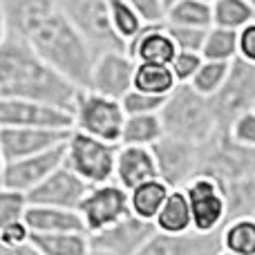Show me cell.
Returning <instances> with one entry per match:
<instances>
[{"mask_svg": "<svg viewBox=\"0 0 255 255\" xmlns=\"http://www.w3.org/2000/svg\"><path fill=\"white\" fill-rule=\"evenodd\" d=\"M163 22L168 25H181V27H202L208 29L213 25V11L211 4L202 0H177L166 9Z\"/></svg>", "mask_w": 255, "mask_h": 255, "instance_id": "cell-27", "label": "cell"}, {"mask_svg": "<svg viewBox=\"0 0 255 255\" xmlns=\"http://www.w3.org/2000/svg\"><path fill=\"white\" fill-rule=\"evenodd\" d=\"M72 128H0L4 161H16L65 143Z\"/></svg>", "mask_w": 255, "mask_h": 255, "instance_id": "cell-13", "label": "cell"}, {"mask_svg": "<svg viewBox=\"0 0 255 255\" xmlns=\"http://www.w3.org/2000/svg\"><path fill=\"white\" fill-rule=\"evenodd\" d=\"M79 88L36 54L27 40L7 34L0 43V97L31 99L72 112Z\"/></svg>", "mask_w": 255, "mask_h": 255, "instance_id": "cell-1", "label": "cell"}, {"mask_svg": "<svg viewBox=\"0 0 255 255\" xmlns=\"http://www.w3.org/2000/svg\"><path fill=\"white\" fill-rule=\"evenodd\" d=\"M202 2H208V4H213V2H215V0H202Z\"/></svg>", "mask_w": 255, "mask_h": 255, "instance_id": "cell-47", "label": "cell"}, {"mask_svg": "<svg viewBox=\"0 0 255 255\" xmlns=\"http://www.w3.org/2000/svg\"><path fill=\"white\" fill-rule=\"evenodd\" d=\"M76 213H79L81 222H83L85 233L94 235L130 215L128 190L117 181L88 186L83 199L76 206Z\"/></svg>", "mask_w": 255, "mask_h": 255, "instance_id": "cell-7", "label": "cell"}, {"mask_svg": "<svg viewBox=\"0 0 255 255\" xmlns=\"http://www.w3.org/2000/svg\"><path fill=\"white\" fill-rule=\"evenodd\" d=\"M202 63H204V58L199 52H184V49H177L172 61L168 63V67H170L177 85H188L190 81H193V76L197 74Z\"/></svg>", "mask_w": 255, "mask_h": 255, "instance_id": "cell-35", "label": "cell"}, {"mask_svg": "<svg viewBox=\"0 0 255 255\" xmlns=\"http://www.w3.org/2000/svg\"><path fill=\"white\" fill-rule=\"evenodd\" d=\"M222 251L238 255H255V217H233L220 229Z\"/></svg>", "mask_w": 255, "mask_h": 255, "instance_id": "cell-25", "label": "cell"}, {"mask_svg": "<svg viewBox=\"0 0 255 255\" xmlns=\"http://www.w3.org/2000/svg\"><path fill=\"white\" fill-rule=\"evenodd\" d=\"M154 233H157V229H154L152 222L141 220V217L130 213L117 224L90 235V244L117 255H136Z\"/></svg>", "mask_w": 255, "mask_h": 255, "instance_id": "cell-15", "label": "cell"}, {"mask_svg": "<svg viewBox=\"0 0 255 255\" xmlns=\"http://www.w3.org/2000/svg\"><path fill=\"white\" fill-rule=\"evenodd\" d=\"M88 184L81 179L76 172L63 163L54 172H49L38 186L27 193L29 204H40V206H58V208H74L83 199Z\"/></svg>", "mask_w": 255, "mask_h": 255, "instance_id": "cell-16", "label": "cell"}, {"mask_svg": "<svg viewBox=\"0 0 255 255\" xmlns=\"http://www.w3.org/2000/svg\"><path fill=\"white\" fill-rule=\"evenodd\" d=\"M152 224L159 233H168V235L188 233V231H193L190 206H188V199H186L184 190L181 188L170 190V195L166 197L163 206L159 208V213L152 220Z\"/></svg>", "mask_w": 255, "mask_h": 255, "instance_id": "cell-22", "label": "cell"}, {"mask_svg": "<svg viewBox=\"0 0 255 255\" xmlns=\"http://www.w3.org/2000/svg\"><path fill=\"white\" fill-rule=\"evenodd\" d=\"M168 97H154V94H145L132 88L126 97H121V108H124L126 117L130 115H159L166 103Z\"/></svg>", "mask_w": 255, "mask_h": 255, "instance_id": "cell-34", "label": "cell"}, {"mask_svg": "<svg viewBox=\"0 0 255 255\" xmlns=\"http://www.w3.org/2000/svg\"><path fill=\"white\" fill-rule=\"evenodd\" d=\"M4 154H2V145H0V179H2V170H4Z\"/></svg>", "mask_w": 255, "mask_h": 255, "instance_id": "cell-44", "label": "cell"}, {"mask_svg": "<svg viewBox=\"0 0 255 255\" xmlns=\"http://www.w3.org/2000/svg\"><path fill=\"white\" fill-rule=\"evenodd\" d=\"M161 2H163V7L168 9V7H170V4H172V2H177V0H161Z\"/></svg>", "mask_w": 255, "mask_h": 255, "instance_id": "cell-45", "label": "cell"}, {"mask_svg": "<svg viewBox=\"0 0 255 255\" xmlns=\"http://www.w3.org/2000/svg\"><path fill=\"white\" fill-rule=\"evenodd\" d=\"M88 255H117V253L106 251V249H99V247H92V244H90V251H88Z\"/></svg>", "mask_w": 255, "mask_h": 255, "instance_id": "cell-43", "label": "cell"}, {"mask_svg": "<svg viewBox=\"0 0 255 255\" xmlns=\"http://www.w3.org/2000/svg\"><path fill=\"white\" fill-rule=\"evenodd\" d=\"M126 52L134 63H159L168 65L175 56L177 47L168 34L166 22H152L143 25V29L126 45Z\"/></svg>", "mask_w": 255, "mask_h": 255, "instance_id": "cell-18", "label": "cell"}, {"mask_svg": "<svg viewBox=\"0 0 255 255\" xmlns=\"http://www.w3.org/2000/svg\"><path fill=\"white\" fill-rule=\"evenodd\" d=\"M238 58L255 65V18L238 29Z\"/></svg>", "mask_w": 255, "mask_h": 255, "instance_id": "cell-39", "label": "cell"}, {"mask_svg": "<svg viewBox=\"0 0 255 255\" xmlns=\"http://www.w3.org/2000/svg\"><path fill=\"white\" fill-rule=\"evenodd\" d=\"M119 143L97 139L72 130L65 141V166L81 177L88 186L115 181V161Z\"/></svg>", "mask_w": 255, "mask_h": 255, "instance_id": "cell-4", "label": "cell"}, {"mask_svg": "<svg viewBox=\"0 0 255 255\" xmlns=\"http://www.w3.org/2000/svg\"><path fill=\"white\" fill-rule=\"evenodd\" d=\"M229 70H231V63L206 61V58H204V63L199 65V70H197V74L193 76V81H190L188 85L195 90V92L202 94V97L211 99L213 94L224 85L226 76H229Z\"/></svg>", "mask_w": 255, "mask_h": 255, "instance_id": "cell-32", "label": "cell"}, {"mask_svg": "<svg viewBox=\"0 0 255 255\" xmlns=\"http://www.w3.org/2000/svg\"><path fill=\"white\" fill-rule=\"evenodd\" d=\"M202 58L206 61H224L233 63L238 58V31L226 29V27L211 25L204 36L202 45Z\"/></svg>", "mask_w": 255, "mask_h": 255, "instance_id": "cell-28", "label": "cell"}, {"mask_svg": "<svg viewBox=\"0 0 255 255\" xmlns=\"http://www.w3.org/2000/svg\"><path fill=\"white\" fill-rule=\"evenodd\" d=\"M213 25L226 29H242L255 18V7L247 0H215L211 4Z\"/></svg>", "mask_w": 255, "mask_h": 255, "instance_id": "cell-31", "label": "cell"}, {"mask_svg": "<svg viewBox=\"0 0 255 255\" xmlns=\"http://www.w3.org/2000/svg\"><path fill=\"white\" fill-rule=\"evenodd\" d=\"M128 2L132 4V9L139 13L145 25L163 22V18H166V7L161 0H128Z\"/></svg>", "mask_w": 255, "mask_h": 255, "instance_id": "cell-38", "label": "cell"}, {"mask_svg": "<svg viewBox=\"0 0 255 255\" xmlns=\"http://www.w3.org/2000/svg\"><path fill=\"white\" fill-rule=\"evenodd\" d=\"M0 128H72V112L31 99L0 97Z\"/></svg>", "mask_w": 255, "mask_h": 255, "instance_id": "cell-11", "label": "cell"}, {"mask_svg": "<svg viewBox=\"0 0 255 255\" xmlns=\"http://www.w3.org/2000/svg\"><path fill=\"white\" fill-rule=\"evenodd\" d=\"M134 76V61L126 49H108L97 54L90 72L88 90L110 99H121L132 90Z\"/></svg>", "mask_w": 255, "mask_h": 255, "instance_id": "cell-12", "label": "cell"}, {"mask_svg": "<svg viewBox=\"0 0 255 255\" xmlns=\"http://www.w3.org/2000/svg\"><path fill=\"white\" fill-rule=\"evenodd\" d=\"M166 27H168V34H170L177 49H184V52H202L206 29H202V27L168 25V22H166Z\"/></svg>", "mask_w": 255, "mask_h": 255, "instance_id": "cell-37", "label": "cell"}, {"mask_svg": "<svg viewBox=\"0 0 255 255\" xmlns=\"http://www.w3.org/2000/svg\"><path fill=\"white\" fill-rule=\"evenodd\" d=\"M170 186L161 179V177H154L148 179L143 184L134 186V188L128 190V202H130V213L141 220L152 222L157 217L159 208L163 206L166 197L170 195Z\"/></svg>", "mask_w": 255, "mask_h": 255, "instance_id": "cell-21", "label": "cell"}, {"mask_svg": "<svg viewBox=\"0 0 255 255\" xmlns=\"http://www.w3.org/2000/svg\"><path fill=\"white\" fill-rule=\"evenodd\" d=\"M253 110H255V106H253Z\"/></svg>", "mask_w": 255, "mask_h": 255, "instance_id": "cell-49", "label": "cell"}, {"mask_svg": "<svg viewBox=\"0 0 255 255\" xmlns=\"http://www.w3.org/2000/svg\"><path fill=\"white\" fill-rule=\"evenodd\" d=\"M31 231L27 229L25 220L13 222V224H7L0 229V244H22L29 242Z\"/></svg>", "mask_w": 255, "mask_h": 255, "instance_id": "cell-40", "label": "cell"}, {"mask_svg": "<svg viewBox=\"0 0 255 255\" xmlns=\"http://www.w3.org/2000/svg\"><path fill=\"white\" fill-rule=\"evenodd\" d=\"M247 2H251V4H253V7H255V0H247Z\"/></svg>", "mask_w": 255, "mask_h": 255, "instance_id": "cell-48", "label": "cell"}, {"mask_svg": "<svg viewBox=\"0 0 255 255\" xmlns=\"http://www.w3.org/2000/svg\"><path fill=\"white\" fill-rule=\"evenodd\" d=\"M224 188H226L229 220L244 217V215H255V175L226 181Z\"/></svg>", "mask_w": 255, "mask_h": 255, "instance_id": "cell-30", "label": "cell"}, {"mask_svg": "<svg viewBox=\"0 0 255 255\" xmlns=\"http://www.w3.org/2000/svg\"><path fill=\"white\" fill-rule=\"evenodd\" d=\"M154 177L159 175L152 148H143V145H119L117 148L115 181L119 186L130 190L143 181L154 179Z\"/></svg>", "mask_w": 255, "mask_h": 255, "instance_id": "cell-19", "label": "cell"}, {"mask_svg": "<svg viewBox=\"0 0 255 255\" xmlns=\"http://www.w3.org/2000/svg\"><path fill=\"white\" fill-rule=\"evenodd\" d=\"M211 106L220 130H226L238 115L255 106V65L235 58L224 85L211 97Z\"/></svg>", "mask_w": 255, "mask_h": 255, "instance_id": "cell-8", "label": "cell"}, {"mask_svg": "<svg viewBox=\"0 0 255 255\" xmlns=\"http://www.w3.org/2000/svg\"><path fill=\"white\" fill-rule=\"evenodd\" d=\"M126 121V112L119 99H110L94 90H79L76 101L72 106V130L97 139L119 143L121 128Z\"/></svg>", "mask_w": 255, "mask_h": 255, "instance_id": "cell-5", "label": "cell"}, {"mask_svg": "<svg viewBox=\"0 0 255 255\" xmlns=\"http://www.w3.org/2000/svg\"><path fill=\"white\" fill-rule=\"evenodd\" d=\"M0 255H40V251L29 240L22 244H0Z\"/></svg>", "mask_w": 255, "mask_h": 255, "instance_id": "cell-41", "label": "cell"}, {"mask_svg": "<svg viewBox=\"0 0 255 255\" xmlns=\"http://www.w3.org/2000/svg\"><path fill=\"white\" fill-rule=\"evenodd\" d=\"M220 231L215 233H154L136 255H220Z\"/></svg>", "mask_w": 255, "mask_h": 255, "instance_id": "cell-17", "label": "cell"}, {"mask_svg": "<svg viewBox=\"0 0 255 255\" xmlns=\"http://www.w3.org/2000/svg\"><path fill=\"white\" fill-rule=\"evenodd\" d=\"M58 4L88 40L94 58L108 49H126L110 27L108 0H58Z\"/></svg>", "mask_w": 255, "mask_h": 255, "instance_id": "cell-9", "label": "cell"}, {"mask_svg": "<svg viewBox=\"0 0 255 255\" xmlns=\"http://www.w3.org/2000/svg\"><path fill=\"white\" fill-rule=\"evenodd\" d=\"M159 117L166 134L197 145H204L220 132L211 99L195 92L190 85H177L168 94Z\"/></svg>", "mask_w": 255, "mask_h": 255, "instance_id": "cell-3", "label": "cell"}, {"mask_svg": "<svg viewBox=\"0 0 255 255\" xmlns=\"http://www.w3.org/2000/svg\"><path fill=\"white\" fill-rule=\"evenodd\" d=\"M25 224L31 233H72V231L85 233L83 222L74 208L29 204L25 213Z\"/></svg>", "mask_w": 255, "mask_h": 255, "instance_id": "cell-20", "label": "cell"}, {"mask_svg": "<svg viewBox=\"0 0 255 255\" xmlns=\"http://www.w3.org/2000/svg\"><path fill=\"white\" fill-rule=\"evenodd\" d=\"M224 132L235 143L255 150V110H247L242 115H238Z\"/></svg>", "mask_w": 255, "mask_h": 255, "instance_id": "cell-36", "label": "cell"}, {"mask_svg": "<svg viewBox=\"0 0 255 255\" xmlns=\"http://www.w3.org/2000/svg\"><path fill=\"white\" fill-rule=\"evenodd\" d=\"M132 88L145 94H154V97H168L177 88V81L168 65H159V63H134Z\"/></svg>", "mask_w": 255, "mask_h": 255, "instance_id": "cell-26", "label": "cell"}, {"mask_svg": "<svg viewBox=\"0 0 255 255\" xmlns=\"http://www.w3.org/2000/svg\"><path fill=\"white\" fill-rule=\"evenodd\" d=\"M152 154L157 163V175L170 188H181L195 172H199L202 166V145L170 134H163L152 145Z\"/></svg>", "mask_w": 255, "mask_h": 255, "instance_id": "cell-10", "label": "cell"}, {"mask_svg": "<svg viewBox=\"0 0 255 255\" xmlns=\"http://www.w3.org/2000/svg\"><path fill=\"white\" fill-rule=\"evenodd\" d=\"M163 124L159 115H130L126 117L124 128H121V139L119 145H143V148H152L161 136Z\"/></svg>", "mask_w": 255, "mask_h": 255, "instance_id": "cell-23", "label": "cell"}, {"mask_svg": "<svg viewBox=\"0 0 255 255\" xmlns=\"http://www.w3.org/2000/svg\"><path fill=\"white\" fill-rule=\"evenodd\" d=\"M220 255H238V253H229V251H220Z\"/></svg>", "mask_w": 255, "mask_h": 255, "instance_id": "cell-46", "label": "cell"}, {"mask_svg": "<svg viewBox=\"0 0 255 255\" xmlns=\"http://www.w3.org/2000/svg\"><path fill=\"white\" fill-rule=\"evenodd\" d=\"M63 161H65V143L56 145V148H49V150H45V152L31 154V157L7 161L4 163V170H2L0 186L29 193L49 172H54L58 166H63Z\"/></svg>", "mask_w": 255, "mask_h": 255, "instance_id": "cell-14", "label": "cell"}, {"mask_svg": "<svg viewBox=\"0 0 255 255\" xmlns=\"http://www.w3.org/2000/svg\"><path fill=\"white\" fill-rule=\"evenodd\" d=\"M7 22H4V16H2V11H0V43H2L4 38H7Z\"/></svg>", "mask_w": 255, "mask_h": 255, "instance_id": "cell-42", "label": "cell"}, {"mask_svg": "<svg viewBox=\"0 0 255 255\" xmlns=\"http://www.w3.org/2000/svg\"><path fill=\"white\" fill-rule=\"evenodd\" d=\"M22 40H27L45 63H49L79 90H85L90 85L94 52L61 9L58 0L27 29Z\"/></svg>", "mask_w": 255, "mask_h": 255, "instance_id": "cell-2", "label": "cell"}, {"mask_svg": "<svg viewBox=\"0 0 255 255\" xmlns=\"http://www.w3.org/2000/svg\"><path fill=\"white\" fill-rule=\"evenodd\" d=\"M253 217H255V215H253Z\"/></svg>", "mask_w": 255, "mask_h": 255, "instance_id": "cell-50", "label": "cell"}, {"mask_svg": "<svg viewBox=\"0 0 255 255\" xmlns=\"http://www.w3.org/2000/svg\"><path fill=\"white\" fill-rule=\"evenodd\" d=\"M190 206V222L197 233H215L229 220L224 181L213 172L199 170L181 186Z\"/></svg>", "mask_w": 255, "mask_h": 255, "instance_id": "cell-6", "label": "cell"}, {"mask_svg": "<svg viewBox=\"0 0 255 255\" xmlns=\"http://www.w3.org/2000/svg\"><path fill=\"white\" fill-rule=\"evenodd\" d=\"M31 244L40 255H88L90 235L88 233H31Z\"/></svg>", "mask_w": 255, "mask_h": 255, "instance_id": "cell-24", "label": "cell"}, {"mask_svg": "<svg viewBox=\"0 0 255 255\" xmlns=\"http://www.w3.org/2000/svg\"><path fill=\"white\" fill-rule=\"evenodd\" d=\"M108 18H110L112 31H115L117 38L124 43V47L145 25L128 0H108Z\"/></svg>", "mask_w": 255, "mask_h": 255, "instance_id": "cell-29", "label": "cell"}, {"mask_svg": "<svg viewBox=\"0 0 255 255\" xmlns=\"http://www.w3.org/2000/svg\"><path fill=\"white\" fill-rule=\"evenodd\" d=\"M27 206H29L27 193L0 186V229L7 224H13V222L25 220Z\"/></svg>", "mask_w": 255, "mask_h": 255, "instance_id": "cell-33", "label": "cell"}]
</instances>
